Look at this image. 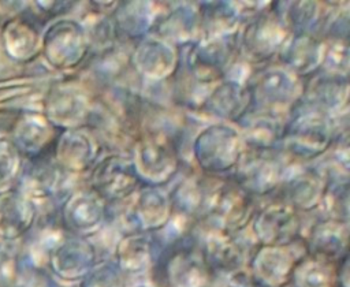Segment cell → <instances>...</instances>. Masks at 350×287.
<instances>
[{
    "mask_svg": "<svg viewBox=\"0 0 350 287\" xmlns=\"http://www.w3.org/2000/svg\"><path fill=\"white\" fill-rule=\"evenodd\" d=\"M37 219V208L19 189L0 191V242L14 243L25 238Z\"/></svg>",
    "mask_w": 350,
    "mask_h": 287,
    "instance_id": "obj_1",
    "label": "cell"
},
{
    "mask_svg": "<svg viewBox=\"0 0 350 287\" xmlns=\"http://www.w3.org/2000/svg\"><path fill=\"white\" fill-rule=\"evenodd\" d=\"M19 266V254L11 243L0 242V287H10Z\"/></svg>",
    "mask_w": 350,
    "mask_h": 287,
    "instance_id": "obj_2",
    "label": "cell"
},
{
    "mask_svg": "<svg viewBox=\"0 0 350 287\" xmlns=\"http://www.w3.org/2000/svg\"><path fill=\"white\" fill-rule=\"evenodd\" d=\"M48 279L37 266L22 264L19 258L18 272L10 287H48Z\"/></svg>",
    "mask_w": 350,
    "mask_h": 287,
    "instance_id": "obj_3",
    "label": "cell"
}]
</instances>
